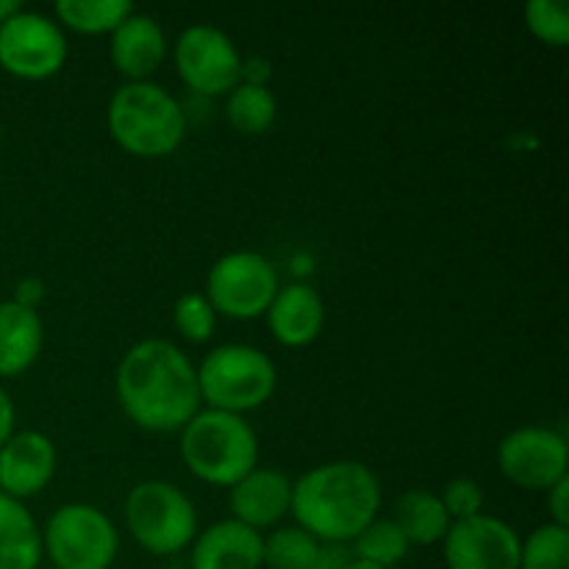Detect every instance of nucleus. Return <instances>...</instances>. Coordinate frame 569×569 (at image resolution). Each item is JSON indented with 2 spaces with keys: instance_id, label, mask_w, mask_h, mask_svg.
I'll use <instances>...</instances> for the list:
<instances>
[{
  "instance_id": "1",
  "label": "nucleus",
  "mask_w": 569,
  "mask_h": 569,
  "mask_svg": "<svg viewBox=\"0 0 569 569\" xmlns=\"http://www.w3.org/2000/svg\"><path fill=\"white\" fill-rule=\"evenodd\" d=\"M114 392L128 420L150 433L183 431L203 403L198 367L167 339H144L122 356Z\"/></svg>"
},
{
  "instance_id": "2",
  "label": "nucleus",
  "mask_w": 569,
  "mask_h": 569,
  "mask_svg": "<svg viewBox=\"0 0 569 569\" xmlns=\"http://www.w3.org/2000/svg\"><path fill=\"white\" fill-rule=\"evenodd\" d=\"M381 481L361 461H328L292 481L298 528L320 545L353 542L381 511Z\"/></svg>"
},
{
  "instance_id": "3",
  "label": "nucleus",
  "mask_w": 569,
  "mask_h": 569,
  "mask_svg": "<svg viewBox=\"0 0 569 569\" xmlns=\"http://www.w3.org/2000/svg\"><path fill=\"white\" fill-rule=\"evenodd\" d=\"M106 126L111 139L137 159H164L187 137V111L153 81H128L111 94Z\"/></svg>"
},
{
  "instance_id": "4",
  "label": "nucleus",
  "mask_w": 569,
  "mask_h": 569,
  "mask_svg": "<svg viewBox=\"0 0 569 569\" xmlns=\"http://www.w3.org/2000/svg\"><path fill=\"white\" fill-rule=\"evenodd\" d=\"M181 459L198 481L231 489L259 467V437L244 417L206 409L183 426Z\"/></svg>"
},
{
  "instance_id": "5",
  "label": "nucleus",
  "mask_w": 569,
  "mask_h": 569,
  "mask_svg": "<svg viewBox=\"0 0 569 569\" xmlns=\"http://www.w3.org/2000/svg\"><path fill=\"white\" fill-rule=\"evenodd\" d=\"M278 383L276 365L253 345H220L198 367L200 400L209 409L244 417L272 398Z\"/></svg>"
},
{
  "instance_id": "6",
  "label": "nucleus",
  "mask_w": 569,
  "mask_h": 569,
  "mask_svg": "<svg viewBox=\"0 0 569 569\" xmlns=\"http://www.w3.org/2000/svg\"><path fill=\"white\" fill-rule=\"evenodd\" d=\"M126 526L142 550L153 556H176L198 537V511L176 483L150 478L128 492Z\"/></svg>"
},
{
  "instance_id": "7",
  "label": "nucleus",
  "mask_w": 569,
  "mask_h": 569,
  "mask_svg": "<svg viewBox=\"0 0 569 569\" xmlns=\"http://www.w3.org/2000/svg\"><path fill=\"white\" fill-rule=\"evenodd\" d=\"M120 550L114 522L89 503H67L50 515L42 553L56 569H109Z\"/></svg>"
},
{
  "instance_id": "8",
  "label": "nucleus",
  "mask_w": 569,
  "mask_h": 569,
  "mask_svg": "<svg viewBox=\"0 0 569 569\" xmlns=\"http://www.w3.org/2000/svg\"><path fill=\"white\" fill-rule=\"evenodd\" d=\"M278 270L267 256L237 250L214 261L206 278V298L217 315L231 320H256L267 315L278 295Z\"/></svg>"
},
{
  "instance_id": "9",
  "label": "nucleus",
  "mask_w": 569,
  "mask_h": 569,
  "mask_svg": "<svg viewBox=\"0 0 569 569\" xmlns=\"http://www.w3.org/2000/svg\"><path fill=\"white\" fill-rule=\"evenodd\" d=\"M67 37L61 26L37 11H17L0 26V67L22 81H48L64 67Z\"/></svg>"
},
{
  "instance_id": "10",
  "label": "nucleus",
  "mask_w": 569,
  "mask_h": 569,
  "mask_svg": "<svg viewBox=\"0 0 569 569\" xmlns=\"http://www.w3.org/2000/svg\"><path fill=\"white\" fill-rule=\"evenodd\" d=\"M569 445L565 433L542 426H526L506 433L498 445V470L515 487L548 492L567 478Z\"/></svg>"
},
{
  "instance_id": "11",
  "label": "nucleus",
  "mask_w": 569,
  "mask_h": 569,
  "mask_svg": "<svg viewBox=\"0 0 569 569\" xmlns=\"http://www.w3.org/2000/svg\"><path fill=\"white\" fill-rule=\"evenodd\" d=\"M176 70L192 92L217 98L228 94L242 76V56L226 31L214 26L187 28L172 48Z\"/></svg>"
},
{
  "instance_id": "12",
  "label": "nucleus",
  "mask_w": 569,
  "mask_h": 569,
  "mask_svg": "<svg viewBox=\"0 0 569 569\" xmlns=\"http://www.w3.org/2000/svg\"><path fill=\"white\" fill-rule=\"evenodd\" d=\"M520 533L492 515L450 522L442 539L448 569H520Z\"/></svg>"
},
{
  "instance_id": "13",
  "label": "nucleus",
  "mask_w": 569,
  "mask_h": 569,
  "mask_svg": "<svg viewBox=\"0 0 569 569\" xmlns=\"http://www.w3.org/2000/svg\"><path fill=\"white\" fill-rule=\"evenodd\" d=\"M56 470H59V453L44 433L17 431L0 448V492L20 503L48 489Z\"/></svg>"
},
{
  "instance_id": "14",
  "label": "nucleus",
  "mask_w": 569,
  "mask_h": 569,
  "mask_svg": "<svg viewBox=\"0 0 569 569\" xmlns=\"http://www.w3.org/2000/svg\"><path fill=\"white\" fill-rule=\"evenodd\" d=\"M228 506L233 511V520L242 526L253 531L272 528L292 509V481L270 467H256L242 481L233 483Z\"/></svg>"
},
{
  "instance_id": "15",
  "label": "nucleus",
  "mask_w": 569,
  "mask_h": 569,
  "mask_svg": "<svg viewBox=\"0 0 569 569\" xmlns=\"http://www.w3.org/2000/svg\"><path fill=\"white\" fill-rule=\"evenodd\" d=\"M267 326L283 348H309L326 328V303L309 283H289L272 298Z\"/></svg>"
},
{
  "instance_id": "16",
  "label": "nucleus",
  "mask_w": 569,
  "mask_h": 569,
  "mask_svg": "<svg viewBox=\"0 0 569 569\" xmlns=\"http://www.w3.org/2000/svg\"><path fill=\"white\" fill-rule=\"evenodd\" d=\"M192 569H261L264 567V537L253 528L220 520L194 537Z\"/></svg>"
},
{
  "instance_id": "17",
  "label": "nucleus",
  "mask_w": 569,
  "mask_h": 569,
  "mask_svg": "<svg viewBox=\"0 0 569 569\" xmlns=\"http://www.w3.org/2000/svg\"><path fill=\"white\" fill-rule=\"evenodd\" d=\"M109 56L111 64L128 81H148L167 59V37L164 28L148 14L133 11L128 20H122L109 33Z\"/></svg>"
},
{
  "instance_id": "18",
  "label": "nucleus",
  "mask_w": 569,
  "mask_h": 569,
  "mask_svg": "<svg viewBox=\"0 0 569 569\" xmlns=\"http://www.w3.org/2000/svg\"><path fill=\"white\" fill-rule=\"evenodd\" d=\"M44 345V326L39 311L14 300L0 303V378H14L31 370Z\"/></svg>"
},
{
  "instance_id": "19",
  "label": "nucleus",
  "mask_w": 569,
  "mask_h": 569,
  "mask_svg": "<svg viewBox=\"0 0 569 569\" xmlns=\"http://www.w3.org/2000/svg\"><path fill=\"white\" fill-rule=\"evenodd\" d=\"M42 556V531L31 511L0 492V569H37Z\"/></svg>"
},
{
  "instance_id": "20",
  "label": "nucleus",
  "mask_w": 569,
  "mask_h": 569,
  "mask_svg": "<svg viewBox=\"0 0 569 569\" xmlns=\"http://www.w3.org/2000/svg\"><path fill=\"white\" fill-rule=\"evenodd\" d=\"M392 520L403 531L411 548H428V545L442 542L450 528V517L442 500L428 489H409L400 495Z\"/></svg>"
},
{
  "instance_id": "21",
  "label": "nucleus",
  "mask_w": 569,
  "mask_h": 569,
  "mask_svg": "<svg viewBox=\"0 0 569 569\" xmlns=\"http://www.w3.org/2000/svg\"><path fill=\"white\" fill-rule=\"evenodd\" d=\"M53 11L59 26L87 33V37H100L128 20L133 14V6L128 0H59Z\"/></svg>"
},
{
  "instance_id": "22",
  "label": "nucleus",
  "mask_w": 569,
  "mask_h": 569,
  "mask_svg": "<svg viewBox=\"0 0 569 569\" xmlns=\"http://www.w3.org/2000/svg\"><path fill=\"white\" fill-rule=\"evenodd\" d=\"M226 117L231 128L244 137H261L276 126L278 100L270 87H253V83H237L228 92Z\"/></svg>"
},
{
  "instance_id": "23",
  "label": "nucleus",
  "mask_w": 569,
  "mask_h": 569,
  "mask_svg": "<svg viewBox=\"0 0 569 569\" xmlns=\"http://www.w3.org/2000/svg\"><path fill=\"white\" fill-rule=\"evenodd\" d=\"M356 559L370 561L381 569L398 567L409 556L411 545L406 542L403 531L395 526V520H376L353 539Z\"/></svg>"
},
{
  "instance_id": "24",
  "label": "nucleus",
  "mask_w": 569,
  "mask_h": 569,
  "mask_svg": "<svg viewBox=\"0 0 569 569\" xmlns=\"http://www.w3.org/2000/svg\"><path fill=\"white\" fill-rule=\"evenodd\" d=\"M322 545L303 528H278L264 539V567L311 569Z\"/></svg>"
},
{
  "instance_id": "25",
  "label": "nucleus",
  "mask_w": 569,
  "mask_h": 569,
  "mask_svg": "<svg viewBox=\"0 0 569 569\" xmlns=\"http://www.w3.org/2000/svg\"><path fill=\"white\" fill-rule=\"evenodd\" d=\"M520 569H569V528H533L520 548Z\"/></svg>"
},
{
  "instance_id": "26",
  "label": "nucleus",
  "mask_w": 569,
  "mask_h": 569,
  "mask_svg": "<svg viewBox=\"0 0 569 569\" xmlns=\"http://www.w3.org/2000/svg\"><path fill=\"white\" fill-rule=\"evenodd\" d=\"M172 322L187 342H209L217 328V311L203 292H183L172 306Z\"/></svg>"
},
{
  "instance_id": "27",
  "label": "nucleus",
  "mask_w": 569,
  "mask_h": 569,
  "mask_svg": "<svg viewBox=\"0 0 569 569\" xmlns=\"http://www.w3.org/2000/svg\"><path fill=\"white\" fill-rule=\"evenodd\" d=\"M526 26L539 42L550 48H567L569 9L561 0H531L526 6Z\"/></svg>"
},
{
  "instance_id": "28",
  "label": "nucleus",
  "mask_w": 569,
  "mask_h": 569,
  "mask_svg": "<svg viewBox=\"0 0 569 569\" xmlns=\"http://www.w3.org/2000/svg\"><path fill=\"white\" fill-rule=\"evenodd\" d=\"M439 500H442L450 522H461L483 515V489L472 478H453V481H448Z\"/></svg>"
},
{
  "instance_id": "29",
  "label": "nucleus",
  "mask_w": 569,
  "mask_h": 569,
  "mask_svg": "<svg viewBox=\"0 0 569 569\" xmlns=\"http://www.w3.org/2000/svg\"><path fill=\"white\" fill-rule=\"evenodd\" d=\"M548 511L553 526L569 528V476L548 489Z\"/></svg>"
},
{
  "instance_id": "30",
  "label": "nucleus",
  "mask_w": 569,
  "mask_h": 569,
  "mask_svg": "<svg viewBox=\"0 0 569 569\" xmlns=\"http://www.w3.org/2000/svg\"><path fill=\"white\" fill-rule=\"evenodd\" d=\"M14 303L26 306V309H39V303L44 300V283L39 278H22L20 283L14 287Z\"/></svg>"
},
{
  "instance_id": "31",
  "label": "nucleus",
  "mask_w": 569,
  "mask_h": 569,
  "mask_svg": "<svg viewBox=\"0 0 569 569\" xmlns=\"http://www.w3.org/2000/svg\"><path fill=\"white\" fill-rule=\"evenodd\" d=\"M270 61L264 59H248L242 61V76H239V83H253V87H267L270 83Z\"/></svg>"
},
{
  "instance_id": "32",
  "label": "nucleus",
  "mask_w": 569,
  "mask_h": 569,
  "mask_svg": "<svg viewBox=\"0 0 569 569\" xmlns=\"http://www.w3.org/2000/svg\"><path fill=\"white\" fill-rule=\"evenodd\" d=\"M14 403H11L9 392H6L3 387H0V448H3L6 442H9V437L14 433Z\"/></svg>"
},
{
  "instance_id": "33",
  "label": "nucleus",
  "mask_w": 569,
  "mask_h": 569,
  "mask_svg": "<svg viewBox=\"0 0 569 569\" xmlns=\"http://www.w3.org/2000/svg\"><path fill=\"white\" fill-rule=\"evenodd\" d=\"M348 556H345L342 545H322L320 553H317V561L311 569H342L348 565Z\"/></svg>"
},
{
  "instance_id": "34",
  "label": "nucleus",
  "mask_w": 569,
  "mask_h": 569,
  "mask_svg": "<svg viewBox=\"0 0 569 569\" xmlns=\"http://www.w3.org/2000/svg\"><path fill=\"white\" fill-rule=\"evenodd\" d=\"M20 9H22L20 0H0V26H3L9 17H14Z\"/></svg>"
},
{
  "instance_id": "35",
  "label": "nucleus",
  "mask_w": 569,
  "mask_h": 569,
  "mask_svg": "<svg viewBox=\"0 0 569 569\" xmlns=\"http://www.w3.org/2000/svg\"><path fill=\"white\" fill-rule=\"evenodd\" d=\"M342 569H381V567L370 565V561H361V559H350V561H348V565H345Z\"/></svg>"
},
{
  "instance_id": "36",
  "label": "nucleus",
  "mask_w": 569,
  "mask_h": 569,
  "mask_svg": "<svg viewBox=\"0 0 569 569\" xmlns=\"http://www.w3.org/2000/svg\"><path fill=\"white\" fill-rule=\"evenodd\" d=\"M0 144H3V126H0Z\"/></svg>"
},
{
  "instance_id": "37",
  "label": "nucleus",
  "mask_w": 569,
  "mask_h": 569,
  "mask_svg": "<svg viewBox=\"0 0 569 569\" xmlns=\"http://www.w3.org/2000/svg\"><path fill=\"white\" fill-rule=\"evenodd\" d=\"M159 569H183V567H159Z\"/></svg>"
}]
</instances>
